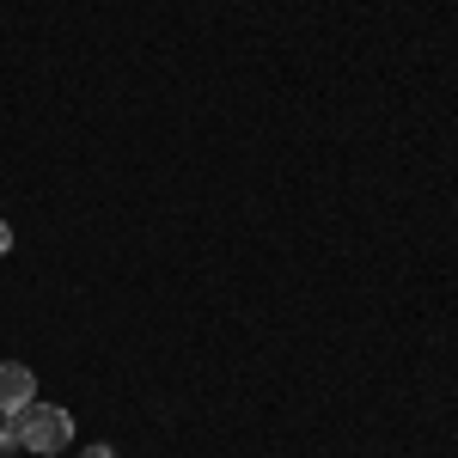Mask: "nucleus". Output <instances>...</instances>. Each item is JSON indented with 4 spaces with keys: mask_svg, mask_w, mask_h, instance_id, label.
Segmentation results:
<instances>
[{
    "mask_svg": "<svg viewBox=\"0 0 458 458\" xmlns=\"http://www.w3.org/2000/svg\"><path fill=\"white\" fill-rule=\"evenodd\" d=\"M19 446V428H13V416H0V453H13Z\"/></svg>",
    "mask_w": 458,
    "mask_h": 458,
    "instance_id": "7ed1b4c3",
    "label": "nucleus"
},
{
    "mask_svg": "<svg viewBox=\"0 0 458 458\" xmlns=\"http://www.w3.org/2000/svg\"><path fill=\"white\" fill-rule=\"evenodd\" d=\"M6 250H13V226L0 220V257H6Z\"/></svg>",
    "mask_w": 458,
    "mask_h": 458,
    "instance_id": "20e7f679",
    "label": "nucleus"
},
{
    "mask_svg": "<svg viewBox=\"0 0 458 458\" xmlns=\"http://www.w3.org/2000/svg\"><path fill=\"white\" fill-rule=\"evenodd\" d=\"M13 428H19V446H31L37 458H55L73 440V416L55 410V403H37V397L13 416Z\"/></svg>",
    "mask_w": 458,
    "mask_h": 458,
    "instance_id": "f257e3e1",
    "label": "nucleus"
},
{
    "mask_svg": "<svg viewBox=\"0 0 458 458\" xmlns=\"http://www.w3.org/2000/svg\"><path fill=\"white\" fill-rule=\"evenodd\" d=\"M80 458H116V453H110V446H86Z\"/></svg>",
    "mask_w": 458,
    "mask_h": 458,
    "instance_id": "39448f33",
    "label": "nucleus"
},
{
    "mask_svg": "<svg viewBox=\"0 0 458 458\" xmlns=\"http://www.w3.org/2000/svg\"><path fill=\"white\" fill-rule=\"evenodd\" d=\"M37 397V373L25 360H0V416H19Z\"/></svg>",
    "mask_w": 458,
    "mask_h": 458,
    "instance_id": "f03ea898",
    "label": "nucleus"
}]
</instances>
